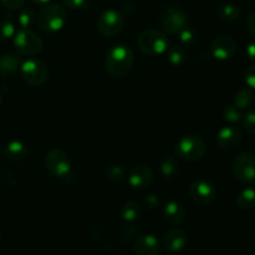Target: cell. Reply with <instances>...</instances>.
Here are the masks:
<instances>
[{
	"instance_id": "30bf717a",
	"label": "cell",
	"mask_w": 255,
	"mask_h": 255,
	"mask_svg": "<svg viewBox=\"0 0 255 255\" xmlns=\"http://www.w3.org/2000/svg\"><path fill=\"white\" fill-rule=\"evenodd\" d=\"M232 171L242 183H253L255 182V154L251 152L239 153L234 158Z\"/></svg>"
},
{
	"instance_id": "8fae6325",
	"label": "cell",
	"mask_w": 255,
	"mask_h": 255,
	"mask_svg": "<svg viewBox=\"0 0 255 255\" xmlns=\"http://www.w3.org/2000/svg\"><path fill=\"white\" fill-rule=\"evenodd\" d=\"M188 193L192 201L201 206H208L217 199V189L214 188L213 184L203 179L192 182Z\"/></svg>"
},
{
	"instance_id": "d4e9b609",
	"label": "cell",
	"mask_w": 255,
	"mask_h": 255,
	"mask_svg": "<svg viewBox=\"0 0 255 255\" xmlns=\"http://www.w3.org/2000/svg\"><path fill=\"white\" fill-rule=\"evenodd\" d=\"M218 16H219V19L223 20V21L232 22V21H234V20L238 19L239 9L232 4H226V5H223V6L219 7Z\"/></svg>"
},
{
	"instance_id": "7402d4cb",
	"label": "cell",
	"mask_w": 255,
	"mask_h": 255,
	"mask_svg": "<svg viewBox=\"0 0 255 255\" xmlns=\"http://www.w3.org/2000/svg\"><path fill=\"white\" fill-rule=\"evenodd\" d=\"M121 216L126 222H134L141 217V207L136 202H127L122 206Z\"/></svg>"
},
{
	"instance_id": "603a6c76",
	"label": "cell",
	"mask_w": 255,
	"mask_h": 255,
	"mask_svg": "<svg viewBox=\"0 0 255 255\" xmlns=\"http://www.w3.org/2000/svg\"><path fill=\"white\" fill-rule=\"evenodd\" d=\"M253 101V91L249 87L239 90L234 96V106L238 107L239 110H244L249 106Z\"/></svg>"
},
{
	"instance_id": "cb8c5ba5",
	"label": "cell",
	"mask_w": 255,
	"mask_h": 255,
	"mask_svg": "<svg viewBox=\"0 0 255 255\" xmlns=\"http://www.w3.org/2000/svg\"><path fill=\"white\" fill-rule=\"evenodd\" d=\"M167 57L172 65H182L188 59V52L183 46H172L167 50Z\"/></svg>"
},
{
	"instance_id": "4dcf8cb0",
	"label": "cell",
	"mask_w": 255,
	"mask_h": 255,
	"mask_svg": "<svg viewBox=\"0 0 255 255\" xmlns=\"http://www.w3.org/2000/svg\"><path fill=\"white\" fill-rule=\"evenodd\" d=\"M179 39H181V41L183 42L184 45H187V46H189V45H193L194 42L197 41V36L196 34H194V31H192L191 29H184L183 31L179 32Z\"/></svg>"
},
{
	"instance_id": "e575fe53",
	"label": "cell",
	"mask_w": 255,
	"mask_h": 255,
	"mask_svg": "<svg viewBox=\"0 0 255 255\" xmlns=\"http://www.w3.org/2000/svg\"><path fill=\"white\" fill-rule=\"evenodd\" d=\"M247 27H248L249 32L255 37V11L249 14L248 19H247Z\"/></svg>"
},
{
	"instance_id": "ab89813d",
	"label": "cell",
	"mask_w": 255,
	"mask_h": 255,
	"mask_svg": "<svg viewBox=\"0 0 255 255\" xmlns=\"http://www.w3.org/2000/svg\"><path fill=\"white\" fill-rule=\"evenodd\" d=\"M0 239H1V236H0Z\"/></svg>"
},
{
	"instance_id": "484cf974",
	"label": "cell",
	"mask_w": 255,
	"mask_h": 255,
	"mask_svg": "<svg viewBox=\"0 0 255 255\" xmlns=\"http://www.w3.org/2000/svg\"><path fill=\"white\" fill-rule=\"evenodd\" d=\"M15 35V25L12 22L11 16L0 20V41L9 40Z\"/></svg>"
},
{
	"instance_id": "4fadbf2b",
	"label": "cell",
	"mask_w": 255,
	"mask_h": 255,
	"mask_svg": "<svg viewBox=\"0 0 255 255\" xmlns=\"http://www.w3.org/2000/svg\"><path fill=\"white\" fill-rule=\"evenodd\" d=\"M243 141V134L236 127H223L217 134V143L223 151L231 152L238 148Z\"/></svg>"
},
{
	"instance_id": "ba28073f",
	"label": "cell",
	"mask_w": 255,
	"mask_h": 255,
	"mask_svg": "<svg viewBox=\"0 0 255 255\" xmlns=\"http://www.w3.org/2000/svg\"><path fill=\"white\" fill-rule=\"evenodd\" d=\"M20 71L24 81L31 86H40L49 79V69L46 64L39 59H30L22 62Z\"/></svg>"
},
{
	"instance_id": "83f0119b",
	"label": "cell",
	"mask_w": 255,
	"mask_h": 255,
	"mask_svg": "<svg viewBox=\"0 0 255 255\" xmlns=\"http://www.w3.org/2000/svg\"><path fill=\"white\" fill-rule=\"evenodd\" d=\"M106 177L109 181L117 182V183H120V182H122L126 179V172H125L124 167L115 164V166L109 167V169L106 171Z\"/></svg>"
},
{
	"instance_id": "9c48e42d",
	"label": "cell",
	"mask_w": 255,
	"mask_h": 255,
	"mask_svg": "<svg viewBox=\"0 0 255 255\" xmlns=\"http://www.w3.org/2000/svg\"><path fill=\"white\" fill-rule=\"evenodd\" d=\"M14 46L20 54L26 56H35L42 51L41 39L29 29H20L14 36Z\"/></svg>"
},
{
	"instance_id": "d590c367",
	"label": "cell",
	"mask_w": 255,
	"mask_h": 255,
	"mask_svg": "<svg viewBox=\"0 0 255 255\" xmlns=\"http://www.w3.org/2000/svg\"><path fill=\"white\" fill-rule=\"evenodd\" d=\"M144 203H146L149 208H154V207L158 206L159 202H158V198H157V196H154V194H149V196H147V198L144 199Z\"/></svg>"
},
{
	"instance_id": "d6986e66",
	"label": "cell",
	"mask_w": 255,
	"mask_h": 255,
	"mask_svg": "<svg viewBox=\"0 0 255 255\" xmlns=\"http://www.w3.org/2000/svg\"><path fill=\"white\" fill-rule=\"evenodd\" d=\"M4 156L11 162H20L27 156V148L21 141H11L4 147Z\"/></svg>"
},
{
	"instance_id": "ffe728a7",
	"label": "cell",
	"mask_w": 255,
	"mask_h": 255,
	"mask_svg": "<svg viewBox=\"0 0 255 255\" xmlns=\"http://www.w3.org/2000/svg\"><path fill=\"white\" fill-rule=\"evenodd\" d=\"M237 206L242 211H251L255 208V188H246L237 197Z\"/></svg>"
},
{
	"instance_id": "277c9868",
	"label": "cell",
	"mask_w": 255,
	"mask_h": 255,
	"mask_svg": "<svg viewBox=\"0 0 255 255\" xmlns=\"http://www.w3.org/2000/svg\"><path fill=\"white\" fill-rule=\"evenodd\" d=\"M138 49L149 56L161 55L168 50V39L163 31L157 29L144 30L137 37Z\"/></svg>"
},
{
	"instance_id": "8992f818",
	"label": "cell",
	"mask_w": 255,
	"mask_h": 255,
	"mask_svg": "<svg viewBox=\"0 0 255 255\" xmlns=\"http://www.w3.org/2000/svg\"><path fill=\"white\" fill-rule=\"evenodd\" d=\"M207 146L203 139L194 134L184 136L177 142L176 154L181 159L187 162H197L204 157Z\"/></svg>"
},
{
	"instance_id": "f1b7e54d",
	"label": "cell",
	"mask_w": 255,
	"mask_h": 255,
	"mask_svg": "<svg viewBox=\"0 0 255 255\" xmlns=\"http://www.w3.org/2000/svg\"><path fill=\"white\" fill-rule=\"evenodd\" d=\"M223 116L224 119L227 120L228 122H232V124H236V122L241 121L242 120V114H241V110L238 107H236L233 105H229L227 106L226 109L223 110Z\"/></svg>"
},
{
	"instance_id": "f546056e",
	"label": "cell",
	"mask_w": 255,
	"mask_h": 255,
	"mask_svg": "<svg viewBox=\"0 0 255 255\" xmlns=\"http://www.w3.org/2000/svg\"><path fill=\"white\" fill-rule=\"evenodd\" d=\"M242 125L249 134L255 136V112H249L242 116Z\"/></svg>"
},
{
	"instance_id": "74e56055",
	"label": "cell",
	"mask_w": 255,
	"mask_h": 255,
	"mask_svg": "<svg viewBox=\"0 0 255 255\" xmlns=\"http://www.w3.org/2000/svg\"><path fill=\"white\" fill-rule=\"evenodd\" d=\"M31 1L35 2V4H47L51 0H31Z\"/></svg>"
},
{
	"instance_id": "7a4b0ae2",
	"label": "cell",
	"mask_w": 255,
	"mask_h": 255,
	"mask_svg": "<svg viewBox=\"0 0 255 255\" xmlns=\"http://www.w3.org/2000/svg\"><path fill=\"white\" fill-rule=\"evenodd\" d=\"M67 20L66 10L59 4L46 5L40 10L36 22L45 32H56L65 26Z\"/></svg>"
},
{
	"instance_id": "7c38bea8",
	"label": "cell",
	"mask_w": 255,
	"mask_h": 255,
	"mask_svg": "<svg viewBox=\"0 0 255 255\" xmlns=\"http://www.w3.org/2000/svg\"><path fill=\"white\" fill-rule=\"evenodd\" d=\"M238 50L237 41L229 35H219L214 37L211 44V51L213 57L218 60H228L236 55Z\"/></svg>"
},
{
	"instance_id": "d6a6232c",
	"label": "cell",
	"mask_w": 255,
	"mask_h": 255,
	"mask_svg": "<svg viewBox=\"0 0 255 255\" xmlns=\"http://www.w3.org/2000/svg\"><path fill=\"white\" fill-rule=\"evenodd\" d=\"M0 1H1V4L4 5L6 9L11 10V11H15V10L21 9L25 0H0Z\"/></svg>"
},
{
	"instance_id": "5bb4252c",
	"label": "cell",
	"mask_w": 255,
	"mask_h": 255,
	"mask_svg": "<svg viewBox=\"0 0 255 255\" xmlns=\"http://www.w3.org/2000/svg\"><path fill=\"white\" fill-rule=\"evenodd\" d=\"M128 184L134 189H144L147 187L151 186L153 183V172L148 166L144 164H138V166L133 167L132 171L129 172L128 177Z\"/></svg>"
},
{
	"instance_id": "f35d334b",
	"label": "cell",
	"mask_w": 255,
	"mask_h": 255,
	"mask_svg": "<svg viewBox=\"0 0 255 255\" xmlns=\"http://www.w3.org/2000/svg\"><path fill=\"white\" fill-rule=\"evenodd\" d=\"M0 105H1V95H0Z\"/></svg>"
},
{
	"instance_id": "1f68e13d",
	"label": "cell",
	"mask_w": 255,
	"mask_h": 255,
	"mask_svg": "<svg viewBox=\"0 0 255 255\" xmlns=\"http://www.w3.org/2000/svg\"><path fill=\"white\" fill-rule=\"evenodd\" d=\"M65 6L71 10L85 9L87 6V0H62Z\"/></svg>"
},
{
	"instance_id": "44dd1931",
	"label": "cell",
	"mask_w": 255,
	"mask_h": 255,
	"mask_svg": "<svg viewBox=\"0 0 255 255\" xmlns=\"http://www.w3.org/2000/svg\"><path fill=\"white\" fill-rule=\"evenodd\" d=\"M161 173L164 178L174 179L179 174V164L174 157H167L161 163Z\"/></svg>"
},
{
	"instance_id": "9a60e30c",
	"label": "cell",
	"mask_w": 255,
	"mask_h": 255,
	"mask_svg": "<svg viewBox=\"0 0 255 255\" xmlns=\"http://www.w3.org/2000/svg\"><path fill=\"white\" fill-rule=\"evenodd\" d=\"M133 251L136 255H159L161 244L156 237L143 234L134 241Z\"/></svg>"
},
{
	"instance_id": "836d02e7",
	"label": "cell",
	"mask_w": 255,
	"mask_h": 255,
	"mask_svg": "<svg viewBox=\"0 0 255 255\" xmlns=\"http://www.w3.org/2000/svg\"><path fill=\"white\" fill-rule=\"evenodd\" d=\"M244 79H246L247 85L252 89H255V65H252L247 69L246 74H244Z\"/></svg>"
},
{
	"instance_id": "52a82bcc",
	"label": "cell",
	"mask_w": 255,
	"mask_h": 255,
	"mask_svg": "<svg viewBox=\"0 0 255 255\" xmlns=\"http://www.w3.org/2000/svg\"><path fill=\"white\" fill-rule=\"evenodd\" d=\"M97 31L105 37H114L121 34L125 27V17L117 10L110 9L102 12L96 21Z\"/></svg>"
},
{
	"instance_id": "8d00e7d4",
	"label": "cell",
	"mask_w": 255,
	"mask_h": 255,
	"mask_svg": "<svg viewBox=\"0 0 255 255\" xmlns=\"http://www.w3.org/2000/svg\"><path fill=\"white\" fill-rule=\"evenodd\" d=\"M247 56L252 61H255V42H252V44L248 45V47H247Z\"/></svg>"
},
{
	"instance_id": "2e32d148",
	"label": "cell",
	"mask_w": 255,
	"mask_h": 255,
	"mask_svg": "<svg viewBox=\"0 0 255 255\" xmlns=\"http://www.w3.org/2000/svg\"><path fill=\"white\" fill-rule=\"evenodd\" d=\"M187 242H188L187 233L181 228H172L164 234V248L172 253H178L182 249H184Z\"/></svg>"
},
{
	"instance_id": "e0dca14e",
	"label": "cell",
	"mask_w": 255,
	"mask_h": 255,
	"mask_svg": "<svg viewBox=\"0 0 255 255\" xmlns=\"http://www.w3.org/2000/svg\"><path fill=\"white\" fill-rule=\"evenodd\" d=\"M163 217L168 223L177 226L183 223L187 217V212L179 202L169 201L163 207Z\"/></svg>"
},
{
	"instance_id": "5b68a950",
	"label": "cell",
	"mask_w": 255,
	"mask_h": 255,
	"mask_svg": "<svg viewBox=\"0 0 255 255\" xmlns=\"http://www.w3.org/2000/svg\"><path fill=\"white\" fill-rule=\"evenodd\" d=\"M159 24L162 29L171 35H177L188 27L189 20L181 7L168 5L159 11Z\"/></svg>"
},
{
	"instance_id": "4316f807",
	"label": "cell",
	"mask_w": 255,
	"mask_h": 255,
	"mask_svg": "<svg viewBox=\"0 0 255 255\" xmlns=\"http://www.w3.org/2000/svg\"><path fill=\"white\" fill-rule=\"evenodd\" d=\"M35 21H36V15L31 9L22 10L17 16V22H19L21 29H29Z\"/></svg>"
},
{
	"instance_id": "6da1fadb",
	"label": "cell",
	"mask_w": 255,
	"mask_h": 255,
	"mask_svg": "<svg viewBox=\"0 0 255 255\" xmlns=\"http://www.w3.org/2000/svg\"><path fill=\"white\" fill-rule=\"evenodd\" d=\"M134 62V54L126 45H116L106 55L105 69L107 74L116 79H122L131 71Z\"/></svg>"
},
{
	"instance_id": "ac0fdd59",
	"label": "cell",
	"mask_w": 255,
	"mask_h": 255,
	"mask_svg": "<svg viewBox=\"0 0 255 255\" xmlns=\"http://www.w3.org/2000/svg\"><path fill=\"white\" fill-rule=\"evenodd\" d=\"M21 66V60L17 54L9 52L0 56V76L10 77L17 72Z\"/></svg>"
},
{
	"instance_id": "3957f363",
	"label": "cell",
	"mask_w": 255,
	"mask_h": 255,
	"mask_svg": "<svg viewBox=\"0 0 255 255\" xmlns=\"http://www.w3.org/2000/svg\"><path fill=\"white\" fill-rule=\"evenodd\" d=\"M45 167L51 176L61 179L64 182H69L72 178L71 162L65 151L59 148L50 149L44 159Z\"/></svg>"
}]
</instances>
